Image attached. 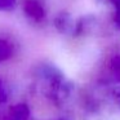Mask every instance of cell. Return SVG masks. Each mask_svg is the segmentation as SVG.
Here are the masks:
<instances>
[{
	"instance_id": "277c9868",
	"label": "cell",
	"mask_w": 120,
	"mask_h": 120,
	"mask_svg": "<svg viewBox=\"0 0 120 120\" xmlns=\"http://www.w3.org/2000/svg\"><path fill=\"white\" fill-rule=\"evenodd\" d=\"M111 70L117 79L120 80V56H115L111 60Z\"/></svg>"
},
{
	"instance_id": "7a4b0ae2",
	"label": "cell",
	"mask_w": 120,
	"mask_h": 120,
	"mask_svg": "<svg viewBox=\"0 0 120 120\" xmlns=\"http://www.w3.org/2000/svg\"><path fill=\"white\" fill-rule=\"evenodd\" d=\"M30 116V110L26 105H16L9 110L8 117L5 120H27Z\"/></svg>"
},
{
	"instance_id": "6da1fadb",
	"label": "cell",
	"mask_w": 120,
	"mask_h": 120,
	"mask_svg": "<svg viewBox=\"0 0 120 120\" xmlns=\"http://www.w3.org/2000/svg\"><path fill=\"white\" fill-rule=\"evenodd\" d=\"M23 9L27 16L34 21H41L44 17V9L36 0H26L23 4Z\"/></svg>"
},
{
	"instance_id": "8992f818",
	"label": "cell",
	"mask_w": 120,
	"mask_h": 120,
	"mask_svg": "<svg viewBox=\"0 0 120 120\" xmlns=\"http://www.w3.org/2000/svg\"><path fill=\"white\" fill-rule=\"evenodd\" d=\"M115 21H116L117 23H119V26H120V13H117V16L115 17Z\"/></svg>"
},
{
	"instance_id": "5b68a950",
	"label": "cell",
	"mask_w": 120,
	"mask_h": 120,
	"mask_svg": "<svg viewBox=\"0 0 120 120\" xmlns=\"http://www.w3.org/2000/svg\"><path fill=\"white\" fill-rule=\"evenodd\" d=\"M14 7V0H0V11H9Z\"/></svg>"
},
{
	"instance_id": "52a82bcc",
	"label": "cell",
	"mask_w": 120,
	"mask_h": 120,
	"mask_svg": "<svg viewBox=\"0 0 120 120\" xmlns=\"http://www.w3.org/2000/svg\"><path fill=\"white\" fill-rule=\"evenodd\" d=\"M112 3L115 4V5H117L120 8V0H112Z\"/></svg>"
},
{
	"instance_id": "3957f363",
	"label": "cell",
	"mask_w": 120,
	"mask_h": 120,
	"mask_svg": "<svg viewBox=\"0 0 120 120\" xmlns=\"http://www.w3.org/2000/svg\"><path fill=\"white\" fill-rule=\"evenodd\" d=\"M12 54V48L5 40H0V62L7 58H9Z\"/></svg>"
}]
</instances>
